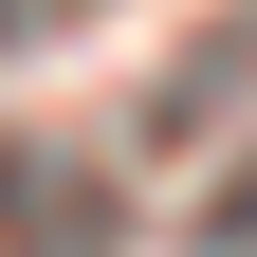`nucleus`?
Returning a JSON list of instances; mask_svg holds the SVG:
<instances>
[{
  "mask_svg": "<svg viewBox=\"0 0 257 257\" xmlns=\"http://www.w3.org/2000/svg\"><path fill=\"white\" fill-rule=\"evenodd\" d=\"M92 0H0V55H37V37H74Z\"/></svg>",
  "mask_w": 257,
  "mask_h": 257,
  "instance_id": "f257e3e1",
  "label": "nucleus"
},
{
  "mask_svg": "<svg viewBox=\"0 0 257 257\" xmlns=\"http://www.w3.org/2000/svg\"><path fill=\"white\" fill-rule=\"evenodd\" d=\"M220 220H239V239H257V184H239V202H220Z\"/></svg>",
  "mask_w": 257,
  "mask_h": 257,
  "instance_id": "f03ea898",
  "label": "nucleus"
}]
</instances>
